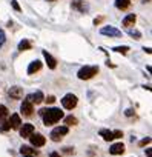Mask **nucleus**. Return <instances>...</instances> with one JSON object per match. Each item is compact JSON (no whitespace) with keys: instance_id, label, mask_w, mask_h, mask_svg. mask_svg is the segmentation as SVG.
I'll return each mask as SVG.
<instances>
[{"instance_id":"bb28decb","label":"nucleus","mask_w":152,"mask_h":157,"mask_svg":"<svg viewBox=\"0 0 152 157\" xmlns=\"http://www.w3.org/2000/svg\"><path fill=\"white\" fill-rule=\"evenodd\" d=\"M112 134H114V139H120V137H123V132H121V131H112Z\"/></svg>"},{"instance_id":"412c9836","label":"nucleus","mask_w":152,"mask_h":157,"mask_svg":"<svg viewBox=\"0 0 152 157\" xmlns=\"http://www.w3.org/2000/svg\"><path fill=\"white\" fill-rule=\"evenodd\" d=\"M65 123H66V125H77V123H79V120L75 119L74 116H69V117H66V119H65Z\"/></svg>"},{"instance_id":"2eb2a0df","label":"nucleus","mask_w":152,"mask_h":157,"mask_svg":"<svg viewBox=\"0 0 152 157\" xmlns=\"http://www.w3.org/2000/svg\"><path fill=\"white\" fill-rule=\"evenodd\" d=\"M135 20H137V17H135V14H128L124 19H123V26H132L134 23H135Z\"/></svg>"},{"instance_id":"f704fd0d","label":"nucleus","mask_w":152,"mask_h":157,"mask_svg":"<svg viewBox=\"0 0 152 157\" xmlns=\"http://www.w3.org/2000/svg\"><path fill=\"white\" fill-rule=\"evenodd\" d=\"M23 157H34V155H23Z\"/></svg>"},{"instance_id":"f257e3e1","label":"nucleus","mask_w":152,"mask_h":157,"mask_svg":"<svg viewBox=\"0 0 152 157\" xmlns=\"http://www.w3.org/2000/svg\"><path fill=\"white\" fill-rule=\"evenodd\" d=\"M39 114L43 117V123L46 125V126H49V125H54V123H57L61 117H63V111L61 109H58V108H49V109H40L39 111Z\"/></svg>"},{"instance_id":"72a5a7b5","label":"nucleus","mask_w":152,"mask_h":157,"mask_svg":"<svg viewBox=\"0 0 152 157\" xmlns=\"http://www.w3.org/2000/svg\"><path fill=\"white\" fill-rule=\"evenodd\" d=\"M146 155H147V157H152V151H150V149H146Z\"/></svg>"},{"instance_id":"ddd939ff","label":"nucleus","mask_w":152,"mask_h":157,"mask_svg":"<svg viewBox=\"0 0 152 157\" xmlns=\"http://www.w3.org/2000/svg\"><path fill=\"white\" fill-rule=\"evenodd\" d=\"M43 57H45V60H46V63H48V66L51 68V69H55V66H57V62H55V59L48 52V51H43Z\"/></svg>"},{"instance_id":"39448f33","label":"nucleus","mask_w":152,"mask_h":157,"mask_svg":"<svg viewBox=\"0 0 152 157\" xmlns=\"http://www.w3.org/2000/svg\"><path fill=\"white\" fill-rule=\"evenodd\" d=\"M100 33H102L103 36H109V37H120V36H121V31H118V29L114 28V26H103V28L100 29Z\"/></svg>"},{"instance_id":"473e14b6","label":"nucleus","mask_w":152,"mask_h":157,"mask_svg":"<svg viewBox=\"0 0 152 157\" xmlns=\"http://www.w3.org/2000/svg\"><path fill=\"white\" fill-rule=\"evenodd\" d=\"M132 114H134V109H128L126 111V116H132Z\"/></svg>"},{"instance_id":"a211bd4d","label":"nucleus","mask_w":152,"mask_h":157,"mask_svg":"<svg viewBox=\"0 0 152 157\" xmlns=\"http://www.w3.org/2000/svg\"><path fill=\"white\" fill-rule=\"evenodd\" d=\"M115 6L118 10H126L131 6V0H115Z\"/></svg>"},{"instance_id":"c756f323","label":"nucleus","mask_w":152,"mask_h":157,"mask_svg":"<svg viewBox=\"0 0 152 157\" xmlns=\"http://www.w3.org/2000/svg\"><path fill=\"white\" fill-rule=\"evenodd\" d=\"M9 128H11V126H9V123H8V122H5V123L2 125V131H8Z\"/></svg>"},{"instance_id":"5701e85b","label":"nucleus","mask_w":152,"mask_h":157,"mask_svg":"<svg viewBox=\"0 0 152 157\" xmlns=\"http://www.w3.org/2000/svg\"><path fill=\"white\" fill-rule=\"evenodd\" d=\"M112 51H117V52H121V54H126L129 51V46H115Z\"/></svg>"},{"instance_id":"c9c22d12","label":"nucleus","mask_w":152,"mask_h":157,"mask_svg":"<svg viewBox=\"0 0 152 157\" xmlns=\"http://www.w3.org/2000/svg\"><path fill=\"white\" fill-rule=\"evenodd\" d=\"M46 2H54V0H46Z\"/></svg>"},{"instance_id":"c85d7f7f","label":"nucleus","mask_w":152,"mask_h":157,"mask_svg":"<svg viewBox=\"0 0 152 157\" xmlns=\"http://www.w3.org/2000/svg\"><path fill=\"white\" fill-rule=\"evenodd\" d=\"M45 102H46V103H54V102H55V97H54V96H49Z\"/></svg>"},{"instance_id":"7c9ffc66","label":"nucleus","mask_w":152,"mask_h":157,"mask_svg":"<svg viewBox=\"0 0 152 157\" xmlns=\"http://www.w3.org/2000/svg\"><path fill=\"white\" fill-rule=\"evenodd\" d=\"M49 157H61V155H60L58 152H51V154H49Z\"/></svg>"},{"instance_id":"f03ea898","label":"nucleus","mask_w":152,"mask_h":157,"mask_svg":"<svg viewBox=\"0 0 152 157\" xmlns=\"http://www.w3.org/2000/svg\"><path fill=\"white\" fill-rule=\"evenodd\" d=\"M98 72V68L97 66H83L80 71H79V78L80 80H89V78H92L94 75H97Z\"/></svg>"},{"instance_id":"b1692460","label":"nucleus","mask_w":152,"mask_h":157,"mask_svg":"<svg viewBox=\"0 0 152 157\" xmlns=\"http://www.w3.org/2000/svg\"><path fill=\"white\" fill-rule=\"evenodd\" d=\"M5 117H8V109L0 105V120H3Z\"/></svg>"},{"instance_id":"aec40b11","label":"nucleus","mask_w":152,"mask_h":157,"mask_svg":"<svg viewBox=\"0 0 152 157\" xmlns=\"http://www.w3.org/2000/svg\"><path fill=\"white\" fill-rule=\"evenodd\" d=\"M72 8H75V10H80L82 13L88 11V6H85L82 2H79V0H77V2H74V3H72Z\"/></svg>"},{"instance_id":"6ab92c4d","label":"nucleus","mask_w":152,"mask_h":157,"mask_svg":"<svg viewBox=\"0 0 152 157\" xmlns=\"http://www.w3.org/2000/svg\"><path fill=\"white\" fill-rule=\"evenodd\" d=\"M31 43L28 42V40H22L20 43H19V51H26V49H31Z\"/></svg>"},{"instance_id":"7ed1b4c3","label":"nucleus","mask_w":152,"mask_h":157,"mask_svg":"<svg viewBox=\"0 0 152 157\" xmlns=\"http://www.w3.org/2000/svg\"><path fill=\"white\" fill-rule=\"evenodd\" d=\"M68 126H57V128H54L52 131H51V140H54V142H60L61 140V137L63 136H66L68 134Z\"/></svg>"},{"instance_id":"9b49d317","label":"nucleus","mask_w":152,"mask_h":157,"mask_svg":"<svg viewBox=\"0 0 152 157\" xmlns=\"http://www.w3.org/2000/svg\"><path fill=\"white\" fill-rule=\"evenodd\" d=\"M8 123H9V126H11V128L19 129V128H20V125H22V119H20V116H19V114H13V116L9 117Z\"/></svg>"},{"instance_id":"2f4dec72","label":"nucleus","mask_w":152,"mask_h":157,"mask_svg":"<svg viewBox=\"0 0 152 157\" xmlns=\"http://www.w3.org/2000/svg\"><path fill=\"white\" fill-rule=\"evenodd\" d=\"M102 20H103L102 17H98V19H95V20H94V25H98V23H100Z\"/></svg>"},{"instance_id":"6e6552de","label":"nucleus","mask_w":152,"mask_h":157,"mask_svg":"<svg viewBox=\"0 0 152 157\" xmlns=\"http://www.w3.org/2000/svg\"><path fill=\"white\" fill-rule=\"evenodd\" d=\"M29 140H31V145L32 146H43L45 143H46V139L42 136V134H32L31 137H29Z\"/></svg>"},{"instance_id":"423d86ee","label":"nucleus","mask_w":152,"mask_h":157,"mask_svg":"<svg viewBox=\"0 0 152 157\" xmlns=\"http://www.w3.org/2000/svg\"><path fill=\"white\" fill-rule=\"evenodd\" d=\"M26 100H28V102H31L32 105H34V103H35V105H39V103L45 102V96H43V93H42V91H35V93L29 94Z\"/></svg>"},{"instance_id":"1a4fd4ad","label":"nucleus","mask_w":152,"mask_h":157,"mask_svg":"<svg viewBox=\"0 0 152 157\" xmlns=\"http://www.w3.org/2000/svg\"><path fill=\"white\" fill-rule=\"evenodd\" d=\"M34 134V125H31V123H26V125H23L22 128H20V136L23 137V139H26V137H31Z\"/></svg>"},{"instance_id":"dca6fc26","label":"nucleus","mask_w":152,"mask_h":157,"mask_svg":"<svg viewBox=\"0 0 152 157\" xmlns=\"http://www.w3.org/2000/svg\"><path fill=\"white\" fill-rule=\"evenodd\" d=\"M20 154H22V155H37V151L32 149L31 146H25V145H23V146L20 148Z\"/></svg>"},{"instance_id":"393cba45","label":"nucleus","mask_w":152,"mask_h":157,"mask_svg":"<svg viewBox=\"0 0 152 157\" xmlns=\"http://www.w3.org/2000/svg\"><path fill=\"white\" fill-rule=\"evenodd\" d=\"M6 42V36H5V33L0 29V46H3V43Z\"/></svg>"},{"instance_id":"20e7f679","label":"nucleus","mask_w":152,"mask_h":157,"mask_svg":"<svg viewBox=\"0 0 152 157\" xmlns=\"http://www.w3.org/2000/svg\"><path fill=\"white\" fill-rule=\"evenodd\" d=\"M61 105L66 109H74L75 106H77V97H75L74 94H66L61 99Z\"/></svg>"},{"instance_id":"f3484780","label":"nucleus","mask_w":152,"mask_h":157,"mask_svg":"<svg viewBox=\"0 0 152 157\" xmlns=\"http://www.w3.org/2000/svg\"><path fill=\"white\" fill-rule=\"evenodd\" d=\"M106 142H109V140H114V134H112V131H109V129H100V132H98Z\"/></svg>"},{"instance_id":"4be33fe9","label":"nucleus","mask_w":152,"mask_h":157,"mask_svg":"<svg viewBox=\"0 0 152 157\" xmlns=\"http://www.w3.org/2000/svg\"><path fill=\"white\" fill-rule=\"evenodd\" d=\"M128 33H129V36H131V37H135V40H138V39L141 37V34H140L137 29H131V28H129V29H128Z\"/></svg>"},{"instance_id":"a878e982","label":"nucleus","mask_w":152,"mask_h":157,"mask_svg":"<svg viewBox=\"0 0 152 157\" xmlns=\"http://www.w3.org/2000/svg\"><path fill=\"white\" fill-rule=\"evenodd\" d=\"M11 5H13V8H14L16 11H22V8H20V5L17 3V0H11Z\"/></svg>"},{"instance_id":"cd10ccee","label":"nucleus","mask_w":152,"mask_h":157,"mask_svg":"<svg viewBox=\"0 0 152 157\" xmlns=\"http://www.w3.org/2000/svg\"><path fill=\"white\" fill-rule=\"evenodd\" d=\"M147 143H150V137H146V139H143V140L140 142V146H144V145H147Z\"/></svg>"},{"instance_id":"4468645a","label":"nucleus","mask_w":152,"mask_h":157,"mask_svg":"<svg viewBox=\"0 0 152 157\" xmlns=\"http://www.w3.org/2000/svg\"><path fill=\"white\" fill-rule=\"evenodd\" d=\"M42 69V62L40 60H34L32 63H29V66H28V74H34V72H37V71H40Z\"/></svg>"},{"instance_id":"f8f14e48","label":"nucleus","mask_w":152,"mask_h":157,"mask_svg":"<svg viewBox=\"0 0 152 157\" xmlns=\"http://www.w3.org/2000/svg\"><path fill=\"white\" fill-rule=\"evenodd\" d=\"M109 152L114 154V155H118V154H123L124 152V145L120 142V143H114L111 148H109Z\"/></svg>"},{"instance_id":"0eeeda50","label":"nucleus","mask_w":152,"mask_h":157,"mask_svg":"<svg viewBox=\"0 0 152 157\" xmlns=\"http://www.w3.org/2000/svg\"><path fill=\"white\" fill-rule=\"evenodd\" d=\"M20 111H22V114H23L25 117H31L32 113H34V106H32L31 102L23 100V103H22V106H20Z\"/></svg>"},{"instance_id":"9d476101","label":"nucleus","mask_w":152,"mask_h":157,"mask_svg":"<svg viewBox=\"0 0 152 157\" xmlns=\"http://www.w3.org/2000/svg\"><path fill=\"white\" fill-rule=\"evenodd\" d=\"M8 94H9V97H11V99L19 100V99H22V97H23V90H22V88H19V86H13V88H9Z\"/></svg>"}]
</instances>
